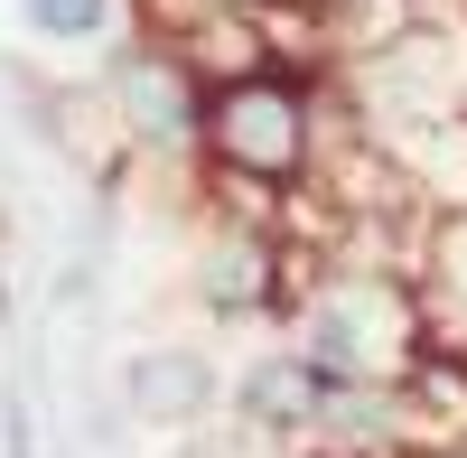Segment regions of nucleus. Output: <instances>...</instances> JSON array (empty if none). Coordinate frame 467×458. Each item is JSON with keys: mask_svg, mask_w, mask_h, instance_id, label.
Masks as SVG:
<instances>
[{"mask_svg": "<svg viewBox=\"0 0 467 458\" xmlns=\"http://www.w3.org/2000/svg\"><path fill=\"white\" fill-rule=\"evenodd\" d=\"M290 347L318 374L327 393H393L411 356L431 347V309H420L411 272H383V262H318L290 309Z\"/></svg>", "mask_w": 467, "mask_h": 458, "instance_id": "nucleus-1", "label": "nucleus"}, {"mask_svg": "<svg viewBox=\"0 0 467 458\" xmlns=\"http://www.w3.org/2000/svg\"><path fill=\"white\" fill-rule=\"evenodd\" d=\"M327 85L337 75H308L290 57L206 85V131H197L206 187H244V197H290V187H308L318 141H327Z\"/></svg>", "mask_w": 467, "mask_h": 458, "instance_id": "nucleus-2", "label": "nucleus"}, {"mask_svg": "<svg viewBox=\"0 0 467 458\" xmlns=\"http://www.w3.org/2000/svg\"><path fill=\"white\" fill-rule=\"evenodd\" d=\"M308 272H318V262H308L271 215H215L197 262H187V290H197V309L215 328H271L281 337L290 309H299V290H308Z\"/></svg>", "mask_w": 467, "mask_h": 458, "instance_id": "nucleus-3", "label": "nucleus"}, {"mask_svg": "<svg viewBox=\"0 0 467 458\" xmlns=\"http://www.w3.org/2000/svg\"><path fill=\"white\" fill-rule=\"evenodd\" d=\"M94 94L112 103L131 160H160V169H197V131H206V75L187 66L169 37L131 28L112 57H94Z\"/></svg>", "mask_w": 467, "mask_h": 458, "instance_id": "nucleus-4", "label": "nucleus"}, {"mask_svg": "<svg viewBox=\"0 0 467 458\" xmlns=\"http://www.w3.org/2000/svg\"><path fill=\"white\" fill-rule=\"evenodd\" d=\"M327 384L299 365L290 337H262V347L224 374V422L244 431L262 458H318V422H327Z\"/></svg>", "mask_w": 467, "mask_h": 458, "instance_id": "nucleus-5", "label": "nucleus"}, {"mask_svg": "<svg viewBox=\"0 0 467 458\" xmlns=\"http://www.w3.org/2000/svg\"><path fill=\"white\" fill-rule=\"evenodd\" d=\"M122 411H131L140 431H169V440H187V431L224 422V365H215L206 347L150 337V347H131V356H122Z\"/></svg>", "mask_w": 467, "mask_h": 458, "instance_id": "nucleus-6", "label": "nucleus"}, {"mask_svg": "<svg viewBox=\"0 0 467 458\" xmlns=\"http://www.w3.org/2000/svg\"><path fill=\"white\" fill-rule=\"evenodd\" d=\"M19 28L57 57H112L140 28V0H19Z\"/></svg>", "mask_w": 467, "mask_h": 458, "instance_id": "nucleus-7", "label": "nucleus"}, {"mask_svg": "<svg viewBox=\"0 0 467 458\" xmlns=\"http://www.w3.org/2000/svg\"><path fill=\"white\" fill-rule=\"evenodd\" d=\"M0 458H37V422H28V393H19V374L0 384Z\"/></svg>", "mask_w": 467, "mask_h": 458, "instance_id": "nucleus-8", "label": "nucleus"}, {"mask_svg": "<svg viewBox=\"0 0 467 458\" xmlns=\"http://www.w3.org/2000/svg\"><path fill=\"white\" fill-rule=\"evenodd\" d=\"M10 309L19 299H10V224H0V328H10Z\"/></svg>", "mask_w": 467, "mask_h": 458, "instance_id": "nucleus-9", "label": "nucleus"}, {"mask_svg": "<svg viewBox=\"0 0 467 458\" xmlns=\"http://www.w3.org/2000/svg\"><path fill=\"white\" fill-rule=\"evenodd\" d=\"M224 10H281V0H224Z\"/></svg>", "mask_w": 467, "mask_h": 458, "instance_id": "nucleus-10", "label": "nucleus"}, {"mask_svg": "<svg viewBox=\"0 0 467 458\" xmlns=\"http://www.w3.org/2000/svg\"><path fill=\"white\" fill-rule=\"evenodd\" d=\"M420 10H449V0H420Z\"/></svg>", "mask_w": 467, "mask_h": 458, "instance_id": "nucleus-11", "label": "nucleus"}]
</instances>
